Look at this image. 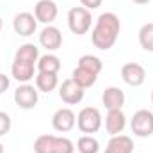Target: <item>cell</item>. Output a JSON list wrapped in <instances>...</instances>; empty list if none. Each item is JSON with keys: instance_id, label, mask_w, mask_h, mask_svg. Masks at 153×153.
Returning a JSON list of instances; mask_svg holds the SVG:
<instances>
[{"instance_id": "obj_21", "label": "cell", "mask_w": 153, "mask_h": 153, "mask_svg": "<svg viewBox=\"0 0 153 153\" xmlns=\"http://www.w3.org/2000/svg\"><path fill=\"white\" fill-rule=\"evenodd\" d=\"M76 66H80V68H84V70H89V71L94 73V75H100L102 70H103V62H102V59L96 57V55H91V53L82 55V57L78 59V64H76Z\"/></svg>"}, {"instance_id": "obj_9", "label": "cell", "mask_w": 153, "mask_h": 153, "mask_svg": "<svg viewBox=\"0 0 153 153\" xmlns=\"http://www.w3.org/2000/svg\"><path fill=\"white\" fill-rule=\"evenodd\" d=\"M121 78L130 87H139L146 80V70L139 62H126L121 66Z\"/></svg>"}, {"instance_id": "obj_18", "label": "cell", "mask_w": 153, "mask_h": 153, "mask_svg": "<svg viewBox=\"0 0 153 153\" xmlns=\"http://www.w3.org/2000/svg\"><path fill=\"white\" fill-rule=\"evenodd\" d=\"M61 59L57 57V55H53V53H45V55H39L38 59V64H36V68H38V73H59V70H61Z\"/></svg>"}, {"instance_id": "obj_29", "label": "cell", "mask_w": 153, "mask_h": 153, "mask_svg": "<svg viewBox=\"0 0 153 153\" xmlns=\"http://www.w3.org/2000/svg\"><path fill=\"white\" fill-rule=\"evenodd\" d=\"M2 25H4V23H2V18H0V32H2Z\"/></svg>"}, {"instance_id": "obj_11", "label": "cell", "mask_w": 153, "mask_h": 153, "mask_svg": "<svg viewBox=\"0 0 153 153\" xmlns=\"http://www.w3.org/2000/svg\"><path fill=\"white\" fill-rule=\"evenodd\" d=\"M59 14V7L53 0H38L34 5V16L39 23L52 25Z\"/></svg>"}, {"instance_id": "obj_28", "label": "cell", "mask_w": 153, "mask_h": 153, "mask_svg": "<svg viewBox=\"0 0 153 153\" xmlns=\"http://www.w3.org/2000/svg\"><path fill=\"white\" fill-rule=\"evenodd\" d=\"M0 153H5L4 152V144H2V143H0Z\"/></svg>"}, {"instance_id": "obj_3", "label": "cell", "mask_w": 153, "mask_h": 153, "mask_svg": "<svg viewBox=\"0 0 153 153\" xmlns=\"http://www.w3.org/2000/svg\"><path fill=\"white\" fill-rule=\"evenodd\" d=\"M102 125H103V117L96 107H84L76 114V126L85 135L96 134L102 128Z\"/></svg>"}, {"instance_id": "obj_25", "label": "cell", "mask_w": 153, "mask_h": 153, "mask_svg": "<svg viewBox=\"0 0 153 153\" xmlns=\"http://www.w3.org/2000/svg\"><path fill=\"white\" fill-rule=\"evenodd\" d=\"M102 2L103 0H80V5L85 7L87 11H94V9H98L102 5Z\"/></svg>"}, {"instance_id": "obj_16", "label": "cell", "mask_w": 153, "mask_h": 153, "mask_svg": "<svg viewBox=\"0 0 153 153\" xmlns=\"http://www.w3.org/2000/svg\"><path fill=\"white\" fill-rule=\"evenodd\" d=\"M105 153H134V141L132 137L119 134V135H112L111 141L107 143Z\"/></svg>"}, {"instance_id": "obj_12", "label": "cell", "mask_w": 153, "mask_h": 153, "mask_svg": "<svg viewBox=\"0 0 153 153\" xmlns=\"http://www.w3.org/2000/svg\"><path fill=\"white\" fill-rule=\"evenodd\" d=\"M39 45L48 52L59 50L62 46V32L55 25H45V29L39 32Z\"/></svg>"}, {"instance_id": "obj_1", "label": "cell", "mask_w": 153, "mask_h": 153, "mask_svg": "<svg viewBox=\"0 0 153 153\" xmlns=\"http://www.w3.org/2000/svg\"><path fill=\"white\" fill-rule=\"evenodd\" d=\"M121 32V22L119 16L116 13H102L96 18V23L93 27L91 32V41L94 45V48L98 50H111L116 45V41L119 38Z\"/></svg>"}, {"instance_id": "obj_5", "label": "cell", "mask_w": 153, "mask_h": 153, "mask_svg": "<svg viewBox=\"0 0 153 153\" xmlns=\"http://www.w3.org/2000/svg\"><path fill=\"white\" fill-rule=\"evenodd\" d=\"M130 128L132 134L137 137H150L153 135V112L148 109H141L130 119Z\"/></svg>"}, {"instance_id": "obj_22", "label": "cell", "mask_w": 153, "mask_h": 153, "mask_svg": "<svg viewBox=\"0 0 153 153\" xmlns=\"http://www.w3.org/2000/svg\"><path fill=\"white\" fill-rule=\"evenodd\" d=\"M76 152L78 153H98L100 152V143L93 135H82L76 141Z\"/></svg>"}, {"instance_id": "obj_23", "label": "cell", "mask_w": 153, "mask_h": 153, "mask_svg": "<svg viewBox=\"0 0 153 153\" xmlns=\"http://www.w3.org/2000/svg\"><path fill=\"white\" fill-rule=\"evenodd\" d=\"M139 45L143 50L153 53V22L152 23H144L139 29Z\"/></svg>"}, {"instance_id": "obj_27", "label": "cell", "mask_w": 153, "mask_h": 153, "mask_svg": "<svg viewBox=\"0 0 153 153\" xmlns=\"http://www.w3.org/2000/svg\"><path fill=\"white\" fill-rule=\"evenodd\" d=\"M134 4H137V5H146V4H150L152 0H132Z\"/></svg>"}, {"instance_id": "obj_2", "label": "cell", "mask_w": 153, "mask_h": 153, "mask_svg": "<svg viewBox=\"0 0 153 153\" xmlns=\"http://www.w3.org/2000/svg\"><path fill=\"white\" fill-rule=\"evenodd\" d=\"M34 153H75V144L68 137L43 134L34 141Z\"/></svg>"}, {"instance_id": "obj_14", "label": "cell", "mask_w": 153, "mask_h": 153, "mask_svg": "<svg viewBox=\"0 0 153 153\" xmlns=\"http://www.w3.org/2000/svg\"><path fill=\"white\" fill-rule=\"evenodd\" d=\"M126 128V116L123 111H107L105 116V130L107 134L112 135H119L123 134V130Z\"/></svg>"}, {"instance_id": "obj_26", "label": "cell", "mask_w": 153, "mask_h": 153, "mask_svg": "<svg viewBox=\"0 0 153 153\" xmlns=\"http://www.w3.org/2000/svg\"><path fill=\"white\" fill-rule=\"evenodd\" d=\"M9 85H11L9 76L5 75V73H0V94H4V93L9 89Z\"/></svg>"}, {"instance_id": "obj_4", "label": "cell", "mask_w": 153, "mask_h": 153, "mask_svg": "<svg viewBox=\"0 0 153 153\" xmlns=\"http://www.w3.org/2000/svg\"><path fill=\"white\" fill-rule=\"evenodd\" d=\"M91 23H93V16H91V11H87L85 7L76 5L68 11V27L73 34L76 36L87 34L91 29Z\"/></svg>"}, {"instance_id": "obj_7", "label": "cell", "mask_w": 153, "mask_h": 153, "mask_svg": "<svg viewBox=\"0 0 153 153\" xmlns=\"http://www.w3.org/2000/svg\"><path fill=\"white\" fill-rule=\"evenodd\" d=\"M85 89H82L76 82L71 78L62 80V84H59V98L66 103V105H76L84 100Z\"/></svg>"}, {"instance_id": "obj_30", "label": "cell", "mask_w": 153, "mask_h": 153, "mask_svg": "<svg viewBox=\"0 0 153 153\" xmlns=\"http://www.w3.org/2000/svg\"><path fill=\"white\" fill-rule=\"evenodd\" d=\"M152 103H153V91H152Z\"/></svg>"}, {"instance_id": "obj_17", "label": "cell", "mask_w": 153, "mask_h": 153, "mask_svg": "<svg viewBox=\"0 0 153 153\" xmlns=\"http://www.w3.org/2000/svg\"><path fill=\"white\" fill-rule=\"evenodd\" d=\"M39 59V48L34 43H23L16 53H14V59L13 61H20V62H29V64H38Z\"/></svg>"}, {"instance_id": "obj_10", "label": "cell", "mask_w": 153, "mask_h": 153, "mask_svg": "<svg viewBox=\"0 0 153 153\" xmlns=\"http://www.w3.org/2000/svg\"><path fill=\"white\" fill-rule=\"evenodd\" d=\"M13 29L18 36H23V38H29L36 32L38 29V20L32 13H18L14 18H13Z\"/></svg>"}, {"instance_id": "obj_15", "label": "cell", "mask_w": 153, "mask_h": 153, "mask_svg": "<svg viewBox=\"0 0 153 153\" xmlns=\"http://www.w3.org/2000/svg\"><path fill=\"white\" fill-rule=\"evenodd\" d=\"M36 64H29V62H20V61H13L11 64V75L14 80H18L20 84H29L32 78H34V73H36Z\"/></svg>"}, {"instance_id": "obj_6", "label": "cell", "mask_w": 153, "mask_h": 153, "mask_svg": "<svg viewBox=\"0 0 153 153\" xmlns=\"http://www.w3.org/2000/svg\"><path fill=\"white\" fill-rule=\"evenodd\" d=\"M14 103L23 109V111H30L38 105L39 102V91L38 87L30 85V84H20L14 91Z\"/></svg>"}, {"instance_id": "obj_24", "label": "cell", "mask_w": 153, "mask_h": 153, "mask_svg": "<svg viewBox=\"0 0 153 153\" xmlns=\"http://www.w3.org/2000/svg\"><path fill=\"white\" fill-rule=\"evenodd\" d=\"M11 126H13L11 116L7 114V112H4V111H0V137L5 135V134H9L11 132Z\"/></svg>"}, {"instance_id": "obj_8", "label": "cell", "mask_w": 153, "mask_h": 153, "mask_svg": "<svg viewBox=\"0 0 153 153\" xmlns=\"http://www.w3.org/2000/svg\"><path fill=\"white\" fill-rule=\"evenodd\" d=\"M75 125H76V116L70 107H61L52 116V126H53L55 132H61V134L71 132L75 128Z\"/></svg>"}, {"instance_id": "obj_20", "label": "cell", "mask_w": 153, "mask_h": 153, "mask_svg": "<svg viewBox=\"0 0 153 153\" xmlns=\"http://www.w3.org/2000/svg\"><path fill=\"white\" fill-rule=\"evenodd\" d=\"M71 80H73V82H76L82 89H87V87H93V85L96 84L98 75L91 73L89 70H84V68L76 66L75 70H73V73H71Z\"/></svg>"}, {"instance_id": "obj_19", "label": "cell", "mask_w": 153, "mask_h": 153, "mask_svg": "<svg viewBox=\"0 0 153 153\" xmlns=\"http://www.w3.org/2000/svg\"><path fill=\"white\" fill-rule=\"evenodd\" d=\"M36 87L39 93H52L59 87V76L55 73H38L36 75Z\"/></svg>"}, {"instance_id": "obj_13", "label": "cell", "mask_w": 153, "mask_h": 153, "mask_svg": "<svg viewBox=\"0 0 153 153\" xmlns=\"http://www.w3.org/2000/svg\"><path fill=\"white\" fill-rule=\"evenodd\" d=\"M125 100H126V96H125L123 89H119L116 85L105 87L102 93V103L107 111H121L125 105Z\"/></svg>"}]
</instances>
